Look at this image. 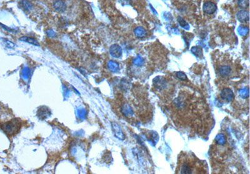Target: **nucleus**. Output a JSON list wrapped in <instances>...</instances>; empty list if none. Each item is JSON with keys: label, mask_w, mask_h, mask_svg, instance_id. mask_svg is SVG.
<instances>
[{"label": "nucleus", "mask_w": 250, "mask_h": 174, "mask_svg": "<svg viewBox=\"0 0 250 174\" xmlns=\"http://www.w3.org/2000/svg\"><path fill=\"white\" fill-rule=\"evenodd\" d=\"M150 7H151V8L152 11H153V13H154V14H156V15H157V12H156V10L153 8V7H152V6H151V4H150Z\"/></svg>", "instance_id": "nucleus-23"}, {"label": "nucleus", "mask_w": 250, "mask_h": 174, "mask_svg": "<svg viewBox=\"0 0 250 174\" xmlns=\"http://www.w3.org/2000/svg\"><path fill=\"white\" fill-rule=\"evenodd\" d=\"M191 52L196 57H200L203 55L202 48L200 46H194L191 48Z\"/></svg>", "instance_id": "nucleus-12"}, {"label": "nucleus", "mask_w": 250, "mask_h": 174, "mask_svg": "<svg viewBox=\"0 0 250 174\" xmlns=\"http://www.w3.org/2000/svg\"><path fill=\"white\" fill-rule=\"evenodd\" d=\"M108 67L110 70L112 72H117L119 70V65L115 61H110L108 63Z\"/></svg>", "instance_id": "nucleus-15"}, {"label": "nucleus", "mask_w": 250, "mask_h": 174, "mask_svg": "<svg viewBox=\"0 0 250 174\" xmlns=\"http://www.w3.org/2000/svg\"><path fill=\"white\" fill-rule=\"evenodd\" d=\"M181 173H186V174H188V173H191V168L190 167V165L185 163L182 165V167H181Z\"/></svg>", "instance_id": "nucleus-17"}, {"label": "nucleus", "mask_w": 250, "mask_h": 174, "mask_svg": "<svg viewBox=\"0 0 250 174\" xmlns=\"http://www.w3.org/2000/svg\"><path fill=\"white\" fill-rule=\"evenodd\" d=\"M134 63H135V65H141V64H143V59L141 57H137V58L135 60V61H134Z\"/></svg>", "instance_id": "nucleus-22"}, {"label": "nucleus", "mask_w": 250, "mask_h": 174, "mask_svg": "<svg viewBox=\"0 0 250 174\" xmlns=\"http://www.w3.org/2000/svg\"><path fill=\"white\" fill-rule=\"evenodd\" d=\"M238 32L241 36H246L249 32V28L246 26H240L238 28Z\"/></svg>", "instance_id": "nucleus-16"}, {"label": "nucleus", "mask_w": 250, "mask_h": 174, "mask_svg": "<svg viewBox=\"0 0 250 174\" xmlns=\"http://www.w3.org/2000/svg\"><path fill=\"white\" fill-rule=\"evenodd\" d=\"M21 76L25 81H27V80H29V78L31 76V71L28 68L26 67V68H24V69L22 71Z\"/></svg>", "instance_id": "nucleus-13"}, {"label": "nucleus", "mask_w": 250, "mask_h": 174, "mask_svg": "<svg viewBox=\"0 0 250 174\" xmlns=\"http://www.w3.org/2000/svg\"><path fill=\"white\" fill-rule=\"evenodd\" d=\"M112 130L115 136L117 137L118 139L123 140L124 139V135L122 131L121 127L119 126L118 124L116 122L111 123Z\"/></svg>", "instance_id": "nucleus-2"}, {"label": "nucleus", "mask_w": 250, "mask_h": 174, "mask_svg": "<svg viewBox=\"0 0 250 174\" xmlns=\"http://www.w3.org/2000/svg\"><path fill=\"white\" fill-rule=\"evenodd\" d=\"M231 67L229 66H223L220 68V72L223 76H228L231 73Z\"/></svg>", "instance_id": "nucleus-11"}, {"label": "nucleus", "mask_w": 250, "mask_h": 174, "mask_svg": "<svg viewBox=\"0 0 250 174\" xmlns=\"http://www.w3.org/2000/svg\"><path fill=\"white\" fill-rule=\"evenodd\" d=\"M178 23H179V25L181 27H183L184 29H190V25H189V24L183 18H181V17H180V16H179V17H178Z\"/></svg>", "instance_id": "nucleus-14"}, {"label": "nucleus", "mask_w": 250, "mask_h": 174, "mask_svg": "<svg viewBox=\"0 0 250 174\" xmlns=\"http://www.w3.org/2000/svg\"><path fill=\"white\" fill-rule=\"evenodd\" d=\"M54 7L56 11H63L66 9V4L65 3L62 1H58L54 3Z\"/></svg>", "instance_id": "nucleus-9"}, {"label": "nucleus", "mask_w": 250, "mask_h": 174, "mask_svg": "<svg viewBox=\"0 0 250 174\" xmlns=\"http://www.w3.org/2000/svg\"><path fill=\"white\" fill-rule=\"evenodd\" d=\"M217 10V7L215 3L211 1L205 2L203 5V11L204 13L208 15L213 14Z\"/></svg>", "instance_id": "nucleus-3"}, {"label": "nucleus", "mask_w": 250, "mask_h": 174, "mask_svg": "<svg viewBox=\"0 0 250 174\" xmlns=\"http://www.w3.org/2000/svg\"><path fill=\"white\" fill-rule=\"evenodd\" d=\"M123 112L124 113V115L128 116V115L132 114V110H131L130 107L128 106V105H124V107L123 108Z\"/></svg>", "instance_id": "nucleus-20"}, {"label": "nucleus", "mask_w": 250, "mask_h": 174, "mask_svg": "<svg viewBox=\"0 0 250 174\" xmlns=\"http://www.w3.org/2000/svg\"><path fill=\"white\" fill-rule=\"evenodd\" d=\"M239 7L242 8H246L249 7V0H238V1Z\"/></svg>", "instance_id": "nucleus-18"}, {"label": "nucleus", "mask_w": 250, "mask_h": 174, "mask_svg": "<svg viewBox=\"0 0 250 174\" xmlns=\"http://www.w3.org/2000/svg\"><path fill=\"white\" fill-rule=\"evenodd\" d=\"M135 34L138 38H142V37L145 36L146 35L145 29L142 27H137L135 30Z\"/></svg>", "instance_id": "nucleus-8"}, {"label": "nucleus", "mask_w": 250, "mask_h": 174, "mask_svg": "<svg viewBox=\"0 0 250 174\" xmlns=\"http://www.w3.org/2000/svg\"><path fill=\"white\" fill-rule=\"evenodd\" d=\"M237 18L240 22H246L249 21V12L246 10H241L238 12Z\"/></svg>", "instance_id": "nucleus-7"}, {"label": "nucleus", "mask_w": 250, "mask_h": 174, "mask_svg": "<svg viewBox=\"0 0 250 174\" xmlns=\"http://www.w3.org/2000/svg\"><path fill=\"white\" fill-rule=\"evenodd\" d=\"M20 40L29 43H30V44H32L33 45L39 46V43L37 41V40H36L35 39H34L33 38H31V37L24 36V37H22V38H20Z\"/></svg>", "instance_id": "nucleus-10"}, {"label": "nucleus", "mask_w": 250, "mask_h": 174, "mask_svg": "<svg viewBox=\"0 0 250 174\" xmlns=\"http://www.w3.org/2000/svg\"><path fill=\"white\" fill-rule=\"evenodd\" d=\"M221 97L224 100L230 102L232 100V99L233 98L234 94L233 92L231 91V90L229 88H225L221 91Z\"/></svg>", "instance_id": "nucleus-5"}, {"label": "nucleus", "mask_w": 250, "mask_h": 174, "mask_svg": "<svg viewBox=\"0 0 250 174\" xmlns=\"http://www.w3.org/2000/svg\"><path fill=\"white\" fill-rule=\"evenodd\" d=\"M21 126V121L18 119H12L0 124V128L8 136H12L16 134L20 130Z\"/></svg>", "instance_id": "nucleus-1"}, {"label": "nucleus", "mask_w": 250, "mask_h": 174, "mask_svg": "<svg viewBox=\"0 0 250 174\" xmlns=\"http://www.w3.org/2000/svg\"><path fill=\"white\" fill-rule=\"evenodd\" d=\"M87 111L83 108H81L78 110V116L81 119H84L86 116Z\"/></svg>", "instance_id": "nucleus-19"}, {"label": "nucleus", "mask_w": 250, "mask_h": 174, "mask_svg": "<svg viewBox=\"0 0 250 174\" xmlns=\"http://www.w3.org/2000/svg\"><path fill=\"white\" fill-rule=\"evenodd\" d=\"M0 109H1V107H0Z\"/></svg>", "instance_id": "nucleus-24"}, {"label": "nucleus", "mask_w": 250, "mask_h": 174, "mask_svg": "<svg viewBox=\"0 0 250 174\" xmlns=\"http://www.w3.org/2000/svg\"><path fill=\"white\" fill-rule=\"evenodd\" d=\"M110 52L113 57L119 58L122 55V49L118 45H113L110 47Z\"/></svg>", "instance_id": "nucleus-4"}, {"label": "nucleus", "mask_w": 250, "mask_h": 174, "mask_svg": "<svg viewBox=\"0 0 250 174\" xmlns=\"http://www.w3.org/2000/svg\"><path fill=\"white\" fill-rule=\"evenodd\" d=\"M50 115H51L50 110L46 107H40L38 110V116L41 120L46 119Z\"/></svg>", "instance_id": "nucleus-6"}, {"label": "nucleus", "mask_w": 250, "mask_h": 174, "mask_svg": "<svg viewBox=\"0 0 250 174\" xmlns=\"http://www.w3.org/2000/svg\"><path fill=\"white\" fill-rule=\"evenodd\" d=\"M176 77L181 80H185L186 79V74L182 72H179L176 73Z\"/></svg>", "instance_id": "nucleus-21"}]
</instances>
